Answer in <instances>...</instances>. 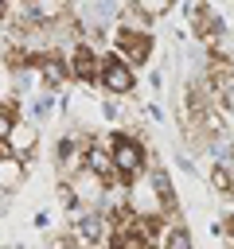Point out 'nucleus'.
<instances>
[{
  "mask_svg": "<svg viewBox=\"0 0 234 249\" xmlns=\"http://www.w3.org/2000/svg\"><path fill=\"white\" fill-rule=\"evenodd\" d=\"M105 148H109V160H113V171H117V179L121 183H133V179H140L144 171H148V148L136 140V136H129V132H113L109 140H105Z\"/></svg>",
  "mask_w": 234,
  "mask_h": 249,
  "instance_id": "1",
  "label": "nucleus"
},
{
  "mask_svg": "<svg viewBox=\"0 0 234 249\" xmlns=\"http://www.w3.org/2000/svg\"><path fill=\"white\" fill-rule=\"evenodd\" d=\"M113 47H117V58H125L133 70L136 66H144L148 62V54H152V35L144 31V27H117L113 31Z\"/></svg>",
  "mask_w": 234,
  "mask_h": 249,
  "instance_id": "2",
  "label": "nucleus"
},
{
  "mask_svg": "<svg viewBox=\"0 0 234 249\" xmlns=\"http://www.w3.org/2000/svg\"><path fill=\"white\" fill-rule=\"evenodd\" d=\"M98 86H101L105 93L125 97V93H133L136 74H133V66H129L125 58H117V54H101V66H98Z\"/></svg>",
  "mask_w": 234,
  "mask_h": 249,
  "instance_id": "3",
  "label": "nucleus"
},
{
  "mask_svg": "<svg viewBox=\"0 0 234 249\" xmlns=\"http://www.w3.org/2000/svg\"><path fill=\"white\" fill-rule=\"evenodd\" d=\"M31 70L39 74V82H43L47 89H58V86H66V82H70L66 51H58V47H47V51H39V54H35V62H31Z\"/></svg>",
  "mask_w": 234,
  "mask_h": 249,
  "instance_id": "4",
  "label": "nucleus"
},
{
  "mask_svg": "<svg viewBox=\"0 0 234 249\" xmlns=\"http://www.w3.org/2000/svg\"><path fill=\"white\" fill-rule=\"evenodd\" d=\"M66 66H70V78L86 82V86H98V66H101V54L90 47V43H74L66 51Z\"/></svg>",
  "mask_w": 234,
  "mask_h": 249,
  "instance_id": "5",
  "label": "nucleus"
},
{
  "mask_svg": "<svg viewBox=\"0 0 234 249\" xmlns=\"http://www.w3.org/2000/svg\"><path fill=\"white\" fill-rule=\"evenodd\" d=\"M4 152L27 163V160L39 152V124H31V121L20 117V121L12 124V132H8V140H4Z\"/></svg>",
  "mask_w": 234,
  "mask_h": 249,
  "instance_id": "6",
  "label": "nucleus"
},
{
  "mask_svg": "<svg viewBox=\"0 0 234 249\" xmlns=\"http://www.w3.org/2000/svg\"><path fill=\"white\" fill-rule=\"evenodd\" d=\"M23 183H27V163L0 152V195H16Z\"/></svg>",
  "mask_w": 234,
  "mask_h": 249,
  "instance_id": "7",
  "label": "nucleus"
},
{
  "mask_svg": "<svg viewBox=\"0 0 234 249\" xmlns=\"http://www.w3.org/2000/svg\"><path fill=\"white\" fill-rule=\"evenodd\" d=\"M27 12L35 23H62L70 16V0H27Z\"/></svg>",
  "mask_w": 234,
  "mask_h": 249,
  "instance_id": "8",
  "label": "nucleus"
},
{
  "mask_svg": "<svg viewBox=\"0 0 234 249\" xmlns=\"http://www.w3.org/2000/svg\"><path fill=\"white\" fill-rule=\"evenodd\" d=\"M211 187H214V195H218V198L234 202V175L226 171V163H214V171H211Z\"/></svg>",
  "mask_w": 234,
  "mask_h": 249,
  "instance_id": "9",
  "label": "nucleus"
},
{
  "mask_svg": "<svg viewBox=\"0 0 234 249\" xmlns=\"http://www.w3.org/2000/svg\"><path fill=\"white\" fill-rule=\"evenodd\" d=\"M172 4H176V0H133V12H140L144 19H156V16H164Z\"/></svg>",
  "mask_w": 234,
  "mask_h": 249,
  "instance_id": "10",
  "label": "nucleus"
}]
</instances>
